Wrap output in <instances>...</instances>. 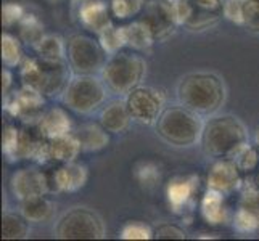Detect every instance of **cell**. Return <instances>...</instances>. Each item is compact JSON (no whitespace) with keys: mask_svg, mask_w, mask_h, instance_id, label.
Here are the masks:
<instances>
[{"mask_svg":"<svg viewBox=\"0 0 259 241\" xmlns=\"http://www.w3.org/2000/svg\"><path fill=\"white\" fill-rule=\"evenodd\" d=\"M147 74V61L136 52H118L110 55L100 73L105 85L113 95L126 97L142 85Z\"/></svg>","mask_w":259,"mask_h":241,"instance_id":"5","label":"cell"},{"mask_svg":"<svg viewBox=\"0 0 259 241\" xmlns=\"http://www.w3.org/2000/svg\"><path fill=\"white\" fill-rule=\"evenodd\" d=\"M5 111L24 124L35 126L46 111V95L23 85L20 90L5 97Z\"/></svg>","mask_w":259,"mask_h":241,"instance_id":"12","label":"cell"},{"mask_svg":"<svg viewBox=\"0 0 259 241\" xmlns=\"http://www.w3.org/2000/svg\"><path fill=\"white\" fill-rule=\"evenodd\" d=\"M106 227L100 214L89 208L66 211L55 224V236L60 239H102Z\"/></svg>","mask_w":259,"mask_h":241,"instance_id":"10","label":"cell"},{"mask_svg":"<svg viewBox=\"0 0 259 241\" xmlns=\"http://www.w3.org/2000/svg\"><path fill=\"white\" fill-rule=\"evenodd\" d=\"M35 129L44 138L52 140L73 132V119L66 110L53 106V108L44 111L42 118L35 124Z\"/></svg>","mask_w":259,"mask_h":241,"instance_id":"19","label":"cell"},{"mask_svg":"<svg viewBox=\"0 0 259 241\" xmlns=\"http://www.w3.org/2000/svg\"><path fill=\"white\" fill-rule=\"evenodd\" d=\"M49 178L52 191L73 193L81 190L87 183L89 172L84 164L71 161V163H61V166H58Z\"/></svg>","mask_w":259,"mask_h":241,"instance_id":"17","label":"cell"},{"mask_svg":"<svg viewBox=\"0 0 259 241\" xmlns=\"http://www.w3.org/2000/svg\"><path fill=\"white\" fill-rule=\"evenodd\" d=\"M119 236L122 239H150L155 238V230H151L144 222H127L121 228Z\"/></svg>","mask_w":259,"mask_h":241,"instance_id":"36","label":"cell"},{"mask_svg":"<svg viewBox=\"0 0 259 241\" xmlns=\"http://www.w3.org/2000/svg\"><path fill=\"white\" fill-rule=\"evenodd\" d=\"M251 140H253V145L259 150V126L253 130V135H251Z\"/></svg>","mask_w":259,"mask_h":241,"instance_id":"42","label":"cell"},{"mask_svg":"<svg viewBox=\"0 0 259 241\" xmlns=\"http://www.w3.org/2000/svg\"><path fill=\"white\" fill-rule=\"evenodd\" d=\"M10 188L18 201L44 196L52 191L50 178L37 167H23L10 178Z\"/></svg>","mask_w":259,"mask_h":241,"instance_id":"13","label":"cell"},{"mask_svg":"<svg viewBox=\"0 0 259 241\" xmlns=\"http://www.w3.org/2000/svg\"><path fill=\"white\" fill-rule=\"evenodd\" d=\"M240 172L242 171L238 169L234 159H216L211 164L206 177L208 190L218 191L224 196L240 190V186L243 183V178L240 175Z\"/></svg>","mask_w":259,"mask_h":241,"instance_id":"15","label":"cell"},{"mask_svg":"<svg viewBox=\"0 0 259 241\" xmlns=\"http://www.w3.org/2000/svg\"><path fill=\"white\" fill-rule=\"evenodd\" d=\"M97 37H98V40H100L105 52L108 53V57L121 52L124 47H127L126 28H124V26L110 24L108 28H106L105 31H102Z\"/></svg>","mask_w":259,"mask_h":241,"instance_id":"27","label":"cell"},{"mask_svg":"<svg viewBox=\"0 0 259 241\" xmlns=\"http://www.w3.org/2000/svg\"><path fill=\"white\" fill-rule=\"evenodd\" d=\"M77 16L84 28L97 35L113 24L110 4H105L103 0H89V2L81 4Z\"/></svg>","mask_w":259,"mask_h":241,"instance_id":"18","label":"cell"},{"mask_svg":"<svg viewBox=\"0 0 259 241\" xmlns=\"http://www.w3.org/2000/svg\"><path fill=\"white\" fill-rule=\"evenodd\" d=\"M256 183L259 185V174H257V177H256Z\"/></svg>","mask_w":259,"mask_h":241,"instance_id":"44","label":"cell"},{"mask_svg":"<svg viewBox=\"0 0 259 241\" xmlns=\"http://www.w3.org/2000/svg\"><path fill=\"white\" fill-rule=\"evenodd\" d=\"M66 60L73 74H100L108 60V53L98 37L87 34H74L66 42Z\"/></svg>","mask_w":259,"mask_h":241,"instance_id":"9","label":"cell"},{"mask_svg":"<svg viewBox=\"0 0 259 241\" xmlns=\"http://www.w3.org/2000/svg\"><path fill=\"white\" fill-rule=\"evenodd\" d=\"M47 138L40 133H34L28 129L16 126H7L2 137V150L8 163H16L21 159H29L44 164L50 161Z\"/></svg>","mask_w":259,"mask_h":241,"instance_id":"7","label":"cell"},{"mask_svg":"<svg viewBox=\"0 0 259 241\" xmlns=\"http://www.w3.org/2000/svg\"><path fill=\"white\" fill-rule=\"evenodd\" d=\"M249 143V132L237 116L212 114L204 122L200 145L214 159H234V156Z\"/></svg>","mask_w":259,"mask_h":241,"instance_id":"2","label":"cell"},{"mask_svg":"<svg viewBox=\"0 0 259 241\" xmlns=\"http://www.w3.org/2000/svg\"><path fill=\"white\" fill-rule=\"evenodd\" d=\"M82 151L92 153V151H100L110 145V132L106 130L100 122H87L82 124L76 132Z\"/></svg>","mask_w":259,"mask_h":241,"instance_id":"23","label":"cell"},{"mask_svg":"<svg viewBox=\"0 0 259 241\" xmlns=\"http://www.w3.org/2000/svg\"><path fill=\"white\" fill-rule=\"evenodd\" d=\"M200 211L203 219L211 225H227L230 220V212L226 204V196L218 191L208 190L204 193Z\"/></svg>","mask_w":259,"mask_h":241,"instance_id":"21","label":"cell"},{"mask_svg":"<svg viewBox=\"0 0 259 241\" xmlns=\"http://www.w3.org/2000/svg\"><path fill=\"white\" fill-rule=\"evenodd\" d=\"M200 190L198 175H181L169 180L166 186V196L171 209L176 214H185L189 208L193 206L195 196Z\"/></svg>","mask_w":259,"mask_h":241,"instance_id":"16","label":"cell"},{"mask_svg":"<svg viewBox=\"0 0 259 241\" xmlns=\"http://www.w3.org/2000/svg\"><path fill=\"white\" fill-rule=\"evenodd\" d=\"M29 222L21 212H5L2 217V238L5 239H21L29 235Z\"/></svg>","mask_w":259,"mask_h":241,"instance_id":"29","label":"cell"},{"mask_svg":"<svg viewBox=\"0 0 259 241\" xmlns=\"http://www.w3.org/2000/svg\"><path fill=\"white\" fill-rule=\"evenodd\" d=\"M243 28L259 34V0H246L245 2Z\"/></svg>","mask_w":259,"mask_h":241,"instance_id":"38","label":"cell"},{"mask_svg":"<svg viewBox=\"0 0 259 241\" xmlns=\"http://www.w3.org/2000/svg\"><path fill=\"white\" fill-rule=\"evenodd\" d=\"M232 225L238 233H254L259 230V219L249 209L238 206L232 217Z\"/></svg>","mask_w":259,"mask_h":241,"instance_id":"33","label":"cell"},{"mask_svg":"<svg viewBox=\"0 0 259 241\" xmlns=\"http://www.w3.org/2000/svg\"><path fill=\"white\" fill-rule=\"evenodd\" d=\"M108 87L97 74H74L66 85L61 100L68 110L77 114H92L105 105Z\"/></svg>","mask_w":259,"mask_h":241,"instance_id":"6","label":"cell"},{"mask_svg":"<svg viewBox=\"0 0 259 241\" xmlns=\"http://www.w3.org/2000/svg\"><path fill=\"white\" fill-rule=\"evenodd\" d=\"M142 20L150 26L156 42L166 40L179 28L169 0H150L147 2Z\"/></svg>","mask_w":259,"mask_h":241,"instance_id":"14","label":"cell"},{"mask_svg":"<svg viewBox=\"0 0 259 241\" xmlns=\"http://www.w3.org/2000/svg\"><path fill=\"white\" fill-rule=\"evenodd\" d=\"M158 137L176 148H189L200 143L204 127L203 116L184 105L166 106L155 124Z\"/></svg>","mask_w":259,"mask_h":241,"instance_id":"3","label":"cell"},{"mask_svg":"<svg viewBox=\"0 0 259 241\" xmlns=\"http://www.w3.org/2000/svg\"><path fill=\"white\" fill-rule=\"evenodd\" d=\"M20 212L29 224H44L53 217L55 206L49 198H46V195L34 196V198L20 201Z\"/></svg>","mask_w":259,"mask_h":241,"instance_id":"24","label":"cell"},{"mask_svg":"<svg viewBox=\"0 0 259 241\" xmlns=\"http://www.w3.org/2000/svg\"><path fill=\"white\" fill-rule=\"evenodd\" d=\"M2 61L7 68H18L24 61L21 39L8 32L2 34Z\"/></svg>","mask_w":259,"mask_h":241,"instance_id":"31","label":"cell"},{"mask_svg":"<svg viewBox=\"0 0 259 241\" xmlns=\"http://www.w3.org/2000/svg\"><path fill=\"white\" fill-rule=\"evenodd\" d=\"M155 238H159V239H185L187 238V233L185 230L181 228L179 225H174V224H159L156 228H155Z\"/></svg>","mask_w":259,"mask_h":241,"instance_id":"40","label":"cell"},{"mask_svg":"<svg viewBox=\"0 0 259 241\" xmlns=\"http://www.w3.org/2000/svg\"><path fill=\"white\" fill-rule=\"evenodd\" d=\"M227 88L216 73H190L177 84V100L201 116L216 114L226 103Z\"/></svg>","mask_w":259,"mask_h":241,"instance_id":"1","label":"cell"},{"mask_svg":"<svg viewBox=\"0 0 259 241\" xmlns=\"http://www.w3.org/2000/svg\"><path fill=\"white\" fill-rule=\"evenodd\" d=\"M132 116L129 113L126 98L124 100H113L103 106L100 111V122L102 126L110 133H124L132 122Z\"/></svg>","mask_w":259,"mask_h":241,"instance_id":"20","label":"cell"},{"mask_svg":"<svg viewBox=\"0 0 259 241\" xmlns=\"http://www.w3.org/2000/svg\"><path fill=\"white\" fill-rule=\"evenodd\" d=\"M37 57L49 60H66V42L58 34H46L34 49Z\"/></svg>","mask_w":259,"mask_h":241,"instance_id":"30","label":"cell"},{"mask_svg":"<svg viewBox=\"0 0 259 241\" xmlns=\"http://www.w3.org/2000/svg\"><path fill=\"white\" fill-rule=\"evenodd\" d=\"M126 103L132 119L144 126H155L159 114L166 108L164 95L156 88L147 85L134 88L129 95H126Z\"/></svg>","mask_w":259,"mask_h":241,"instance_id":"11","label":"cell"},{"mask_svg":"<svg viewBox=\"0 0 259 241\" xmlns=\"http://www.w3.org/2000/svg\"><path fill=\"white\" fill-rule=\"evenodd\" d=\"M124 28H126L127 47L132 50H139V52L148 50L156 42L153 32L150 29V26L142 20V18L126 24Z\"/></svg>","mask_w":259,"mask_h":241,"instance_id":"25","label":"cell"},{"mask_svg":"<svg viewBox=\"0 0 259 241\" xmlns=\"http://www.w3.org/2000/svg\"><path fill=\"white\" fill-rule=\"evenodd\" d=\"M179 28L204 31L224 16V0H169Z\"/></svg>","mask_w":259,"mask_h":241,"instance_id":"8","label":"cell"},{"mask_svg":"<svg viewBox=\"0 0 259 241\" xmlns=\"http://www.w3.org/2000/svg\"><path fill=\"white\" fill-rule=\"evenodd\" d=\"M49 143V158L50 161H57V163H71L76 161L79 153L82 151L79 138L74 132H69L66 135H61L57 138L47 140Z\"/></svg>","mask_w":259,"mask_h":241,"instance_id":"22","label":"cell"},{"mask_svg":"<svg viewBox=\"0 0 259 241\" xmlns=\"http://www.w3.org/2000/svg\"><path fill=\"white\" fill-rule=\"evenodd\" d=\"M26 12L20 4L7 2L2 7V23L5 28H12L15 24H20V21L24 18Z\"/></svg>","mask_w":259,"mask_h":241,"instance_id":"37","label":"cell"},{"mask_svg":"<svg viewBox=\"0 0 259 241\" xmlns=\"http://www.w3.org/2000/svg\"><path fill=\"white\" fill-rule=\"evenodd\" d=\"M134 177L144 190H155L163 180L161 169L151 161H142L134 167Z\"/></svg>","mask_w":259,"mask_h":241,"instance_id":"28","label":"cell"},{"mask_svg":"<svg viewBox=\"0 0 259 241\" xmlns=\"http://www.w3.org/2000/svg\"><path fill=\"white\" fill-rule=\"evenodd\" d=\"M235 164L238 166V169L242 172H249V171H254L259 164V153H257V148L251 143L245 145L238 153L234 156Z\"/></svg>","mask_w":259,"mask_h":241,"instance_id":"35","label":"cell"},{"mask_svg":"<svg viewBox=\"0 0 259 241\" xmlns=\"http://www.w3.org/2000/svg\"><path fill=\"white\" fill-rule=\"evenodd\" d=\"M71 2H73V4H79V5H81V4H84V2H89V0H71Z\"/></svg>","mask_w":259,"mask_h":241,"instance_id":"43","label":"cell"},{"mask_svg":"<svg viewBox=\"0 0 259 241\" xmlns=\"http://www.w3.org/2000/svg\"><path fill=\"white\" fill-rule=\"evenodd\" d=\"M18 28H20L18 34H20L21 42H24L26 45H29L32 49L37 47V43L46 35V32H44V23L32 13H26L20 24H18Z\"/></svg>","mask_w":259,"mask_h":241,"instance_id":"26","label":"cell"},{"mask_svg":"<svg viewBox=\"0 0 259 241\" xmlns=\"http://www.w3.org/2000/svg\"><path fill=\"white\" fill-rule=\"evenodd\" d=\"M21 82L26 87L40 92L46 97L63 95L73 77L68 60H49L42 57L24 58L21 65Z\"/></svg>","mask_w":259,"mask_h":241,"instance_id":"4","label":"cell"},{"mask_svg":"<svg viewBox=\"0 0 259 241\" xmlns=\"http://www.w3.org/2000/svg\"><path fill=\"white\" fill-rule=\"evenodd\" d=\"M12 87H13V74L10 68H7L2 71V93L4 97H8L12 93Z\"/></svg>","mask_w":259,"mask_h":241,"instance_id":"41","label":"cell"},{"mask_svg":"<svg viewBox=\"0 0 259 241\" xmlns=\"http://www.w3.org/2000/svg\"><path fill=\"white\" fill-rule=\"evenodd\" d=\"M246 0H224V18L230 23L243 26V13H245Z\"/></svg>","mask_w":259,"mask_h":241,"instance_id":"39","label":"cell"},{"mask_svg":"<svg viewBox=\"0 0 259 241\" xmlns=\"http://www.w3.org/2000/svg\"><path fill=\"white\" fill-rule=\"evenodd\" d=\"M240 193L242 196H240L238 206L249 209L259 219V185L256 180H243L242 186H240Z\"/></svg>","mask_w":259,"mask_h":241,"instance_id":"34","label":"cell"},{"mask_svg":"<svg viewBox=\"0 0 259 241\" xmlns=\"http://www.w3.org/2000/svg\"><path fill=\"white\" fill-rule=\"evenodd\" d=\"M145 4V0H110V8L116 20H129L144 12Z\"/></svg>","mask_w":259,"mask_h":241,"instance_id":"32","label":"cell"}]
</instances>
